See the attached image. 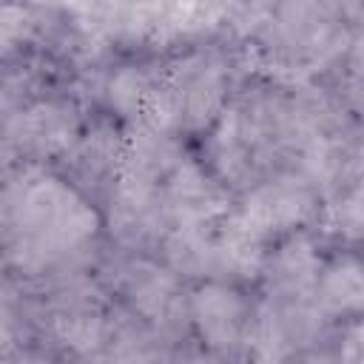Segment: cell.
<instances>
[{
  "instance_id": "obj_9",
  "label": "cell",
  "mask_w": 364,
  "mask_h": 364,
  "mask_svg": "<svg viewBox=\"0 0 364 364\" xmlns=\"http://www.w3.org/2000/svg\"><path fill=\"white\" fill-rule=\"evenodd\" d=\"M20 333V313H17V293L0 284V347H11Z\"/></svg>"
},
{
  "instance_id": "obj_4",
  "label": "cell",
  "mask_w": 364,
  "mask_h": 364,
  "mask_svg": "<svg viewBox=\"0 0 364 364\" xmlns=\"http://www.w3.org/2000/svg\"><path fill=\"white\" fill-rule=\"evenodd\" d=\"M128 296H131V304L156 324H176L179 313H185L173 273L156 264H136L131 270Z\"/></svg>"
},
{
  "instance_id": "obj_7",
  "label": "cell",
  "mask_w": 364,
  "mask_h": 364,
  "mask_svg": "<svg viewBox=\"0 0 364 364\" xmlns=\"http://www.w3.org/2000/svg\"><path fill=\"white\" fill-rule=\"evenodd\" d=\"M316 284L321 301L333 310H355L361 304V267L353 259L333 262Z\"/></svg>"
},
{
  "instance_id": "obj_5",
  "label": "cell",
  "mask_w": 364,
  "mask_h": 364,
  "mask_svg": "<svg viewBox=\"0 0 364 364\" xmlns=\"http://www.w3.org/2000/svg\"><path fill=\"white\" fill-rule=\"evenodd\" d=\"M51 330L63 347L80 355L97 353L108 341V324L97 307H60Z\"/></svg>"
},
{
  "instance_id": "obj_10",
  "label": "cell",
  "mask_w": 364,
  "mask_h": 364,
  "mask_svg": "<svg viewBox=\"0 0 364 364\" xmlns=\"http://www.w3.org/2000/svg\"><path fill=\"white\" fill-rule=\"evenodd\" d=\"M14 154H17V148L6 139V136H0V168H6V165H11V159H14Z\"/></svg>"
},
{
  "instance_id": "obj_1",
  "label": "cell",
  "mask_w": 364,
  "mask_h": 364,
  "mask_svg": "<svg viewBox=\"0 0 364 364\" xmlns=\"http://www.w3.org/2000/svg\"><path fill=\"white\" fill-rule=\"evenodd\" d=\"M310 213H313V193H310L307 182L284 176V179L267 182V185H259L247 196L245 208L236 216L253 233L264 236V233L279 230V228L301 225Z\"/></svg>"
},
{
  "instance_id": "obj_11",
  "label": "cell",
  "mask_w": 364,
  "mask_h": 364,
  "mask_svg": "<svg viewBox=\"0 0 364 364\" xmlns=\"http://www.w3.org/2000/svg\"><path fill=\"white\" fill-rule=\"evenodd\" d=\"M9 108H11V100H9V94H6V91H0V117H3Z\"/></svg>"
},
{
  "instance_id": "obj_6",
  "label": "cell",
  "mask_w": 364,
  "mask_h": 364,
  "mask_svg": "<svg viewBox=\"0 0 364 364\" xmlns=\"http://www.w3.org/2000/svg\"><path fill=\"white\" fill-rule=\"evenodd\" d=\"M273 279L290 296H301L304 290H310L316 284L318 259L313 253V245L304 236H293L290 242H284L279 247L276 262H273Z\"/></svg>"
},
{
  "instance_id": "obj_2",
  "label": "cell",
  "mask_w": 364,
  "mask_h": 364,
  "mask_svg": "<svg viewBox=\"0 0 364 364\" xmlns=\"http://www.w3.org/2000/svg\"><path fill=\"white\" fill-rule=\"evenodd\" d=\"M6 139L34 154H57L74 139V117L57 102H37L6 122Z\"/></svg>"
},
{
  "instance_id": "obj_3",
  "label": "cell",
  "mask_w": 364,
  "mask_h": 364,
  "mask_svg": "<svg viewBox=\"0 0 364 364\" xmlns=\"http://www.w3.org/2000/svg\"><path fill=\"white\" fill-rule=\"evenodd\" d=\"M191 316L210 347H230L245 327V301L225 284H205L191 299Z\"/></svg>"
},
{
  "instance_id": "obj_8",
  "label": "cell",
  "mask_w": 364,
  "mask_h": 364,
  "mask_svg": "<svg viewBox=\"0 0 364 364\" xmlns=\"http://www.w3.org/2000/svg\"><path fill=\"white\" fill-rule=\"evenodd\" d=\"M151 88H154V82L148 80V74L142 68H119L108 82V100L119 114L139 117Z\"/></svg>"
}]
</instances>
